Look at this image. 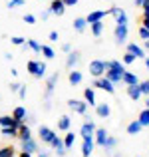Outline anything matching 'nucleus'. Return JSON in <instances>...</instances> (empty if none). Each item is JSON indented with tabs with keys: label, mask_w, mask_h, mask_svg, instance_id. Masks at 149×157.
Segmentation results:
<instances>
[{
	"label": "nucleus",
	"mask_w": 149,
	"mask_h": 157,
	"mask_svg": "<svg viewBox=\"0 0 149 157\" xmlns=\"http://www.w3.org/2000/svg\"><path fill=\"white\" fill-rule=\"evenodd\" d=\"M139 90L143 96H149V80H139Z\"/></svg>",
	"instance_id": "43"
},
{
	"label": "nucleus",
	"mask_w": 149,
	"mask_h": 157,
	"mask_svg": "<svg viewBox=\"0 0 149 157\" xmlns=\"http://www.w3.org/2000/svg\"><path fill=\"white\" fill-rule=\"evenodd\" d=\"M141 129H143V125L137 121V119H133V121H129V125L125 127V131H127V135H137V133H141Z\"/></svg>",
	"instance_id": "32"
},
{
	"label": "nucleus",
	"mask_w": 149,
	"mask_h": 157,
	"mask_svg": "<svg viewBox=\"0 0 149 157\" xmlns=\"http://www.w3.org/2000/svg\"><path fill=\"white\" fill-rule=\"evenodd\" d=\"M143 62H145V70L149 72V56H147V58H145V60H143Z\"/></svg>",
	"instance_id": "56"
},
{
	"label": "nucleus",
	"mask_w": 149,
	"mask_h": 157,
	"mask_svg": "<svg viewBox=\"0 0 149 157\" xmlns=\"http://www.w3.org/2000/svg\"><path fill=\"white\" fill-rule=\"evenodd\" d=\"M105 70H115V72H125L127 66L123 64L121 60H105Z\"/></svg>",
	"instance_id": "24"
},
{
	"label": "nucleus",
	"mask_w": 149,
	"mask_h": 157,
	"mask_svg": "<svg viewBox=\"0 0 149 157\" xmlns=\"http://www.w3.org/2000/svg\"><path fill=\"white\" fill-rule=\"evenodd\" d=\"M76 137H78V133H76V131H72V129H70V131H66V135L62 137V141H64V147H66L68 151H70V149H74Z\"/></svg>",
	"instance_id": "25"
},
{
	"label": "nucleus",
	"mask_w": 149,
	"mask_h": 157,
	"mask_svg": "<svg viewBox=\"0 0 149 157\" xmlns=\"http://www.w3.org/2000/svg\"><path fill=\"white\" fill-rule=\"evenodd\" d=\"M50 10H52V14L54 16H64L66 14V4H64V0H50Z\"/></svg>",
	"instance_id": "13"
},
{
	"label": "nucleus",
	"mask_w": 149,
	"mask_h": 157,
	"mask_svg": "<svg viewBox=\"0 0 149 157\" xmlns=\"http://www.w3.org/2000/svg\"><path fill=\"white\" fill-rule=\"evenodd\" d=\"M22 6H26V0H8L6 2L8 10H12V8H22Z\"/></svg>",
	"instance_id": "40"
},
{
	"label": "nucleus",
	"mask_w": 149,
	"mask_h": 157,
	"mask_svg": "<svg viewBox=\"0 0 149 157\" xmlns=\"http://www.w3.org/2000/svg\"><path fill=\"white\" fill-rule=\"evenodd\" d=\"M94 111H96V115H97V117H101V119H107V117L111 115V105L103 101V104H97L96 107H94Z\"/></svg>",
	"instance_id": "19"
},
{
	"label": "nucleus",
	"mask_w": 149,
	"mask_h": 157,
	"mask_svg": "<svg viewBox=\"0 0 149 157\" xmlns=\"http://www.w3.org/2000/svg\"><path fill=\"white\" fill-rule=\"evenodd\" d=\"M127 36H129V24H115L113 30V42L119 48H123L127 44Z\"/></svg>",
	"instance_id": "2"
},
{
	"label": "nucleus",
	"mask_w": 149,
	"mask_h": 157,
	"mask_svg": "<svg viewBox=\"0 0 149 157\" xmlns=\"http://www.w3.org/2000/svg\"><path fill=\"white\" fill-rule=\"evenodd\" d=\"M10 42L14 44V46H24V44H26V40H24L22 36H12V38H10Z\"/></svg>",
	"instance_id": "46"
},
{
	"label": "nucleus",
	"mask_w": 149,
	"mask_h": 157,
	"mask_svg": "<svg viewBox=\"0 0 149 157\" xmlns=\"http://www.w3.org/2000/svg\"><path fill=\"white\" fill-rule=\"evenodd\" d=\"M113 157H121V155H119V153H115V155H113Z\"/></svg>",
	"instance_id": "58"
},
{
	"label": "nucleus",
	"mask_w": 149,
	"mask_h": 157,
	"mask_svg": "<svg viewBox=\"0 0 149 157\" xmlns=\"http://www.w3.org/2000/svg\"><path fill=\"white\" fill-rule=\"evenodd\" d=\"M0 135H2V137L18 139V129H16V127H0Z\"/></svg>",
	"instance_id": "34"
},
{
	"label": "nucleus",
	"mask_w": 149,
	"mask_h": 157,
	"mask_svg": "<svg viewBox=\"0 0 149 157\" xmlns=\"http://www.w3.org/2000/svg\"><path fill=\"white\" fill-rule=\"evenodd\" d=\"M117 137H113V135H107V139H105V143H103V151L105 153H113L115 151V147H117Z\"/></svg>",
	"instance_id": "30"
},
{
	"label": "nucleus",
	"mask_w": 149,
	"mask_h": 157,
	"mask_svg": "<svg viewBox=\"0 0 149 157\" xmlns=\"http://www.w3.org/2000/svg\"><path fill=\"white\" fill-rule=\"evenodd\" d=\"M105 16H109L107 10H92L90 14H86V22H88V26H90V24H94V22H101Z\"/></svg>",
	"instance_id": "12"
},
{
	"label": "nucleus",
	"mask_w": 149,
	"mask_h": 157,
	"mask_svg": "<svg viewBox=\"0 0 149 157\" xmlns=\"http://www.w3.org/2000/svg\"><path fill=\"white\" fill-rule=\"evenodd\" d=\"M72 129V117H70L68 113H64V115H60L58 117V131H70Z\"/></svg>",
	"instance_id": "22"
},
{
	"label": "nucleus",
	"mask_w": 149,
	"mask_h": 157,
	"mask_svg": "<svg viewBox=\"0 0 149 157\" xmlns=\"http://www.w3.org/2000/svg\"><path fill=\"white\" fill-rule=\"evenodd\" d=\"M34 78L36 80H44V78H46V64H44V62H38V70H36Z\"/></svg>",
	"instance_id": "37"
},
{
	"label": "nucleus",
	"mask_w": 149,
	"mask_h": 157,
	"mask_svg": "<svg viewBox=\"0 0 149 157\" xmlns=\"http://www.w3.org/2000/svg\"><path fill=\"white\" fill-rule=\"evenodd\" d=\"M88 28H90V32H92V36H94V38H101L105 24H103V20H101V22H94V24H90Z\"/></svg>",
	"instance_id": "29"
},
{
	"label": "nucleus",
	"mask_w": 149,
	"mask_h": 157,
	"mask_svg": "<svg viewBox=\"0 0 149 157\" xmlns=\"http://www.w3.org/2000/svg\"><path fill=\"white\" fill-rule=\"evenodd\" d=\"M121 62H123V64H125V66H131V64H133V62H137V58H135L133 54L125 52V54H123V58H121Z\"/></svg>",
	"instance_id": "41"
},
{
	"label": "nucleus",
	"mask_w": 149,
	"mask_h": 157,
	"mask_svg": "<svg viewBox=\"0 0 149 157\" xmlns=\"http://www.w3.org/2000/svg\"><path fill=\"white\" fill-rule=\"evenodd\" d=\"M14 145H4L0 147V157H14Z\"/></svg>",
	"instance_id": "39"
},
{
	"label": "nucleus",
	"mask_w": 149,
	"mask_h": 157,
	"mask_svg": "<svg viewBox=\"0 0 149 157\" xmlns=\"http://www.w3.org/2000/svg\"><path fill=\"white\" fill-rule=\"evenodd\" d=\"M38 62L40 60H28L26 62V72L30 74V76H34V74H36V70H38Z\"/></svg>",
	"instance_id": "38"
},
{
	"label": "nucleus",
	"mask_w": 149,
	"mask_h": 157,
	"mask_svg": "<svg viewBox=\"0 0 149 157\" xmlns=\"http://www.w3.org/2000/svg\"><path fill=\"white\" fill-rule=\"evenodd\" d=\"M80 2V0H64V4H66V8L68 6H76V4Z\"/></svg>",
	"instance_id": "52"
},
{
	"label": "nucleus",
	"mask_w": 149,
	"mask_h": 157,
	"mask_svg": "<svg viewBox=\"0 0 149 157\" xmlns=\"http://www.w3.org/2000/svg\"><path fill=\"white\" fill-rule=\"evenodd\" d=\"M26 46H28V50H32L34 54H42V44H40L38 40L28 38V40H26Z\"/></svg>",
	"instance_id": "33"
},
{
	"label": "nucleus",
	"mask_w": 149,
	"mask_h": 157,
	"mask_svg": "<svg viewBox=\"0 0 149 157\" xmlns=\"http://www.w3.org/2000/svg\"><path fill=\"white\" fill-rule=\"evenodd\" d=\"M66 70H76L78 68V64H80V58H82V52L80 50H72L70 54H66Z\"/></svg>",
	"instance_id": "11"
},
{
	"label": "nucleus",
	"mask_w": 149,
	"mask_h": 157,
	"mask_svg": "<svg viewBox=\"0 0 149 157\" xmlns=\"http://www.w3.org/2000/svg\"><path fill=\"white\" fill-rule=\"evenodd\" d=\"M58 80H60V72H52L46 78V92H44V105H46V109H52V96L58 86Z\"/></svg>",
	"instance_id": "1"
},
{
	"label": "nucleus",
	"mask_w": 149,
	"mask_h": 157,
	"mask_svg": "<svg viewBox=\"0 0 149 157\" xmlns=\"http://www.w3.org/2000/svg\"><path fill=\"white\" fill-rule=\"evenodd\" d=\"M12 117H14L18 123H24L28 119V109L24 105H16L14 109H12Z\"/></svg>",
	"instance_id": "18"
},
{
	"label": "nucleus",
	"mask_w": 149,
	"mask_h": 157,
	"mask_svg": "<svg viewBox=\"0 0 149 157\" xmlns=\"http://www.w3.org/2000/svg\"><path fill=\"white\" fill-rule=\"evenodd\" d=\"M62 52H64V54H70V52H72V44H70V42L62 44Z\"/></svg>",
	"instance_id": "51"
},
{
	"label": "nucleus",
	"mask_w": 149,
	"mask_h": 157,
	"mask_svg": "<svg viewBox=\"0 0 149 157\" xmlns=\"http://www.w3.org/2000/svg\"><path fill=\"white\" fill-rule=\"evenodd\" d=\"M32 137V127L28 125L26 121L18 125V141H24V139H30Z\"/></svg>",
	"instance_id": "23"
},
{
	"label": "nucleus",
	"mask_w": 149,
	"mask_h": 157,
	"mask_svg": "<svg viewBox=\"0 0 149 157\" xmlns=\"http://www.w3.org/2000/svg\"><path fill=\"white\" fill-rule=\"evenodd\" d=\"M133 4H135V6H137V8H141V4H143V0H133Z\"/></svg>",
	"instance_id": "55"
},
{
	"label": "nucleus",
	"mask_w": 149,
	"mask_h": 157,
	"mask_svg": "<svg viewBox=\"0 0 149 157\" xmlns=\"http://www.w3.org/2000/svg\"><path fill=\"white\" fill-rule=\"evenodd\" d=\"M4 60H8V62H12V60H14V56H12V52H4Z\"/></svg>",
	"instance_id": "53"
},
{
	"label": "nucleus",
	"mask_w": 149,
	"mask_h": 157,
	"mask_svg": "<svg viewBox=\"0 0 149 157\" xmlns=\"http://www.w3.org/2000/svg\"><path fill=\"white\" fill-rule=\"evenodd\" d=\"M97 129V123L94 121V119H90V121H84V125H82L80 129V135L84 137V135H94V131Z\"/></svg>",
	"instance_id": "27"
},
{
	"label": "nucleus",
	"mask_w": 149,
	"mask_h": 157,
	"mask_svg": "<svg viewBox=\"0 0 149 157\" xmlns=\"http://www.w3.org/2000/svg\"><path fill=\"white\" fill-rule=\"evenodd\" d=\"M94 149H96L94 135H84V143H82V157H92Z\"/></svg>",
	"instance_id": "10"
},
{
	"label": "nucleus",
	"mask_w": 149,
	"mask_h": 157,
	"mask_svg": "<svg viewBox=\"0 0 149 157\" xmlns=\"http://www.w3.org/2000/svg\"><path fill=\"white\" fill-rule=\"evenodd\" d=\"M125 94H127V98H129L131 101H139V100L143 98L141 90H139V84H135V86H127V88H125Z\"/></svg>",
	"instance_id": "17"
},
{
	"label": "nucleus",
	"mask_w": 149,
	"mask_h": 157,
	"mask_svg": "<svg viewBox=\"0 0 149 157\" xmlns=\"http://www.w3.org/2000/svg\"><path fill=\"white\" fill-rule=\"evenodd\" d=\"M92 88L94 90H103L105 94H111V96L115 94V86L111 84L107 78H103V76L101 78H94V80H92Z\"/></svg>",
	"instance_id": "3"
},
{
	"label": "nucleus",
	"mask_w": 149,
	"mask_h": 157,
	"mask_svg": "<svg viewBox=\"0 0 149 157\" xmlns=\"http://www.w3.org/2000/svg\"><path fill=\"white\" fill-rule=\"evenodd\" d=\"M50 149L54 151L58 157H66V153H68V149L64 147V141H62V137H56L52 143H50Z\"/></svg>",
	"instance_id": "15"
},
{
	"label": "nucleus",
	"mask_w": 149,
	"mask_h": 157,
	"mask_svg": "<svg viewBox=\"0 0 149 157\" xmlns=\"http://www.w3.org/2000/svg\"><path fill=\"white\" fill-rule=\"evenodd\" d=\"M22 20H24V24H36V22H38L36 14H24V16H22Z\"/></svg>",
	"instance_id": "44"
},
{
	"label": "nucleus",
	"mask_w": 149,
	"mask_h": 157,
	"mask_svg": "<svg viewBox=\"0 0 149 157\" xmlns=\"http://www.w3.org/2000/svg\"><path fill=\"white\" fill-rule=\"evenodd\" d=\"M40 149H42V147H40V143L36 141L34 137H30V139H24V141H20V151H26V153H32V155H36Z\"/></svg>",
	"instance_id": "8"
},
{
	"label": "nucleus",
	"mask_w": 149,
	"mask_h": 157,
	"mask_svg": "<svg viewBox=\"0 0 149 157\" xmlns=\"http://www.w3.org/2000/svg\"><path fill=\"white\" fill-rule=\"evenodd\" d=\"M18 125L20 123L12 117V113L10 115H0V127H16L18 129Z\"/></svg>",
	"instance_id": "31"
},
{
	"label": "nucleus",
	"mask_w": 149,
	"mask_h": 157,
	"mask_svg": "<svg viewBox=\"0 0 149 157\" xmlns=\"http://www.w3.org/2000/svg\"><path fill=\"white\" fill-rule=\"evenodd\" d=\"M107 12H109V14L113 16L115 24H129V16H127L125 8H119V6H111V8H107Z\"/></svg>",
	"instance_id": "6"
},
{
	"label": "nucleus",
	"mask_w": 149,
	"mask_h": 157,
	"mask_svg": "<svg viewBox=\"0 0 149 157\" xmlns=\"http://www.w3.org/2000/svg\"><path fill=\"white\" fill-rule=\"evenodd\" d=\"M50 16H52V10H50V8H46V10H42V12H40L38 16H36V18H40L42 22H46V20L50 18Z\"/></svg>",
	"instance_id": "45"
},
{
	"label": "nucleus",
	"mask_w": 149,
	"mask_h": 157,
	"mask_svg": "<svg viewBox=\"0 0 149 157\" xmlns=\"http://www.w3.org/2000/svg\"><path fill=\"white\" fill-rule=\"evenodd\" d=\"M66 104H68V107H70L72 111H76L78 115H86V113H88V104H86L84 100H76V98H70Z\"/></svg>",
	"instance_id": "7"
},
{
	"label": "nucleus",
	"mask_w": 149,
	"mask_h": 157,
	"mask_svg": "<svg viewBox=\"0 0 149 157\" xmlns=\"http://www.w3.org/2000/svg\"><path fill=\"white\" fill-rule=\"evenodd\" d=\"M107 129L105 127H97L96 131H94V141H96V145L97 147H103V143H105V139H107Z\"/></svg>",
	"instance_id": "20"
},
{
	"label": "nucleus",
	"mask_w": 149,
	"mask_h": 157,
	"mask_svg": "<svg viewBox=\"0 0 149 157\" xmlns=\"http://www.w3.org/2000/svg\"><path fill=\"white\" fill-rule=\"evenodd\" d=\"M82 80H84V74L80 72V70H70V74H68V84L72 86V88H76V86H80L82 84Z\"/></svg>",
	"instance_id": "16"
},
{
	"label": "nucleus",
	"mask_w": 149,
	"mask_h": 157,
	"mask_svg": "<svg viewBox=\"0 0 149 157\" xmlns=\"http://www.w3.org/2000/svg\"><path fill=\"white\" fill-rule=\"evenodd\" d=\"M82 100H84L90 107H96V105H97V100H96V90H94L92 86L84 88V98H82Z\"/></svg>",
	"instance_id": "14"
},
{
	"label": "nucleus",
	"mask_w": 149,
	"mask_h": 157,
	"mask_svg": "<svg viewBox=\"0 0 149 157\" xmlns=\"http://www.w3.org/2000/svg\"><path fill=\"white\" fill-rule=\"evenodd\" d=\"M103 78H107V80H109L113 86H117V84H121V78H123V74H121V72H115V70H105Z\"/></svg>",
	"instance_id": "28"
},
{
	"label": "nucleus",
	"mask_w": 149,
	"mask_h": 157,
	"mask_svg": "<svg viewBox=\"0 0 149 157\" xmlns=\"http://www.w3.org/2000/svg\"><path fill=\"white\" fill-rule=\"evenodd\" d=\"M58 38H60V34H58L56 30H52V32L48 34V40H50V42H58Z\"/></svg>",
	"instance_id": "49"
},
{
	"label": "nucleus",
	"mask_w": 149,
	"mask_h": 157,
	"mask_svg": "<svg viewBox=\"0 0 149 157\" xmlns=\"http://www.w3.org/2000/svg\"><path fill=\"white\" fill-rule=\"evenodd\" d=\"M141 26H145L149 30V10H143V16H141Z\"/></svg>",
	"instance_id": "48"
},
{
	"label": "nucleus",
	"mask_w": 149,
	"mask_h": 157,
	"mask_svg": "<svg viewBox=\"0 0 149 157\" xmlns=\"http://www.w3.org/2000/svg\"><path fill=\"white\" fill-rule=\"evenodd\" d=\"M88 72H90L92 78H101L103 74H105V60H99V58L92 60L88 64Z\"/></svg>",
	"instance_id": "4"
},
{
	"label": "nucleus",
	"mask_w": 149,
	"mask_h": 157,
	"mask_svg": "<svg viewBox=\"0 0 149 157\" xmlns=\"http://www.w3.org/2000/svg\"><path fill=\"white\" fill-rule=\"evenodd\" d=\"M38 137H40V141H42L44 145L50 147V143L58 137V133L52 129V127H48V125H38Z\"/></svg>",
	"instance_id": "5"
},
{
	"label": "nucleus",
	"mask_w": 149,
	"mask_h": 157,
	"mask_svg": "<svg viewBox=\"0 0 149 157\" xmlns=\"http://www.w3.org/2000/svg\"><path fill=\"white\" fill-rule=\"evenodd\" d=\"M121 84L135 86V84H139V76H137V74H133V72H129V70H125V72H123V78H121Z\"/></svg>",
	"instance_id": "26"
},
{
	"label": "nucleus",
	"mask_w": 149,
	"mask_h": 157,
	"mask_svg": "<svg viewBox=\"0 0 149 157\" xmlns=\"http://www.w3.org/2000/svg\"><path fill=\"white\" fill-rule=\"evenodd\" d=\"M145 107H149V96L145 98Z\"/></svg>",
	"instance_id": "57"
},
{
	"label": "nucleus",
	"mask_w": 149,
	"mask_h": 157,
	"mask_svg": "<svg viewBox=\"0 0 149 157\" xmlns=\"http://www.w3.org/2000/svg\"><path fill=\"white\" fill-rule=\"evenodd\" d=\"M18 157H34V155H32V153H26V151H20Z\"/></svg>",
	"instance_id": "54"
},
{
	"label": "nucleus",
	"mask_w": 149,
	"mask_h": 157,
	"mask_svg": "<svg viewBox=\"0 0 149 157\" xmlns=\"http://www.w3.org/2000/svg\"><path fill=\"white\" fill-rule=\"evenodd\" d=\"M137 36L143 40V42H145V40H149V30H147L145 26H141V24H139V28H137Z\"/></svg>",
	"instance_id": "42"
},
{
	"label": "nucleus",
	"mask_w": 149,
	"mask_h": 157,
	"mask_svg": "<svg viewBox=\"0 0 149 157\" xmlns=\"http://www.w3.org/2000/svg\"><path fill=\"white\" fill-rule=\"evenodd\" d=\"M42 56L46 58V60H54V58H56V50H54L52 46H48V44H42Z\"/></svg>",
	"instance_id": "36"
},
{
	"label": "nucleus",
	"mask_w": 149,
	"mask_h": 157,
	"mask_svg": "<svg viewBox=\"0 0 149 157\" xmlns=\"http://www.w3.org/2000/svg\"><path fill=\"white\" fill-rule=\"evenodd\" d=\"M123 48H125V52L133 54V56L137 58V60H145V58H147V52L143 50V46H139L137 42H127Z\"/></svg>",
	"instance_id": "9"
},
{
	"label": "nucleus",
	"mask_w": 149,
	"mask_h": 157,
	"mask_svg": "<svg viewBox=\"0 0 149 157\" xmlns=\"http://www.w3.org/2000/svg\"><path fill=\"white\" fill-rule=\"evenodd\" d=\"M137 121L141 123L143 127H149V107H145V109H141V111H139Z\"/></svg>",
	"instance_id": "35"
},
{
	"label": "nucleus",
	"mask_w": 149,
	"mask_h": 157,
	"mask_svg": "<svg viewBox=\"0 0 149 157\" xmlns=\"http://www.w3.org/2000/svg\"><path fill=\"white\" fill-rule=\"evenodd\" d=\"M16 94H18V100H26V94H28V88H26V86H20V90H18V92H16Z\"/></svg>",
	"instance_id": "47"
},
{
	"label": "nucleus",
	"mask_w": 149,
	"mask_h": 157,
	"mask_svg": "<svg viewBox=\"0 0 149 157\" xmlns=\"http://www.w3.org/2000/svg\"><path fill=\"white\" fill-rule=\"evenodd\" d=\"M20 86H22L20 82H10V92H18Z\"/></svg>",
	"instance_id": "50"
},
{
	"label": "nucleus",
	"mask_w": 149,
	"mask_h": 157,
	"mask_svg": "<svg viewBox=\"0 0 149 157\" xmlns=\"http://www.w3.org/2000/svg\"><path fill=\"white\" fill-rule=\"evenodd\" d=\"M72 28H74V32H78V34H84V32L88 30V22H86V16H78V18H74Z\"/></svg>",
	"instance_id": "21"
}]
</instances>
